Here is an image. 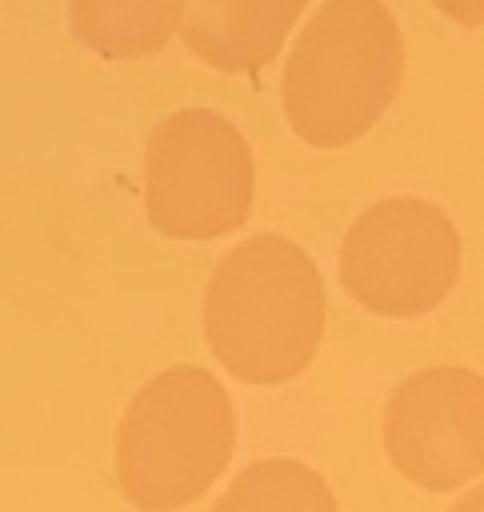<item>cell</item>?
Here are the masks:
<instances>
[{
    "label": "cell",
    "instance_id": "obj_1",
    "mask_svg": "<svg viewBox=\"0 0 484 512\" xmlns=\"http://www.w3.org/2000/svg\"><path fill=\"white\" fill-rule=\"evenodd\" d=\"M328 292L312 256L280 236L256 232L232 244L208 272L200 324L212 356L240 384H288L320 352Z\"/></svg>",
    "mask_w": 484,
    "mask_h": 512
},
{
    "label": "cell",
    "instance_id": "obj_2",
    "mask_svg": "<svg viewBox=\"0 0 484 512\" xmlns=\"http://www.w3.org/2000/svg\"><path fill=\"white\" fill-rule=\"evenodd\" d=\"M404 36L384 0H324L304 16L280 80L288 128L312 148H348L400 92Z\"/></svg>",
    "mask_w": 484,
    "mask_h": 512
},
{
    "label": "cell",
    "instance_id": "obj_3",
    "mask_svg": "<svg viewBox=\"0 0 484 512\" xmlns=\"http://www.w3.org/2000/svg\"><path fill=\"white\" fill-rule=\"evenodd\" d=\"M236 448L228 388L196 364L152 376L116 424V488L140 512H172L200 500Z\"/></svg>",
    "mask_w": 484,
    "mask_h": 512
},
{
    "label": "cell",
    "instance_id": "obj_4",
    "mask_svg": "<svg viewBox=\"0 0 484 512\" xmlns=\"http://www.w3.org/2000/svg\"><path fill=\"white\" fill-rule=\"evenodd\" d=\"M256 160L212 108L168 112L144 140V216L168 240H216L248 224Z\"/></svg>",
    "mask_w": 484,
    "mask_h": 512
},
{
    "label": "cell",
    "instance_id": "obj_5",
    "mask_svg": "<svg viewBox=\"0 0 484 512\" xmlns=\"http://www.w3.org/2000/svg\"><path fill=\"white\" fill-rule=\"evenodd\" d=\"M460 232L452 216L424 196H388L368 204L340 240L344 292L392 320L424 316L448 300L460 280Z\"/></svg>",
    "mask_w": 484,
    "mask_h": 512
},
{
    "label": "cell",
    "instance_id": "obj_6",
    "mask_svg": "<svg viewBox=\"0 0 484 512\" xmlns=\"http://www.w3.org/2000/svg\"><path fill=\"white\" fill-rule=\"evenodd\" d=\"M384 452L424 492H452L484 476V376L460 364L404 376L384 404Z\"/></svg>",
    "mask_w": 484,
    "mask_h": 512
},
{
    "label": "cell",
    "instance_id": "obj_7",
    "mask_svg": "<svg viewBox=\"0 0 484 512\" xmlns=\"http://www.w3.org/2000/svg\"><path fill=\"white\" fill-rule=\"evenodd\" d=\"M308 0H184L180 40L216 72L244 76L272 64Z\"/></svg>",
    "mask_w": 484,
    "mask_h": 512
},
{
    "label": "cell",
    "instance_id": "obj_8",
    "mask_svg": "<svg viewBox=\"0 0 484 512\" xmlns=\"http://www.w3.org/2000/svg\"><path fill=\"white\" fill-rule=\"evenodd\" d=\"M184 0H68L72 36L108 60H140L180 32Z\"/></svg>",
    "mask_w": 484,
    "mask_h": 512
},
{
    "label": "cell",
    "instance_id": "obj_9",
    "mask_svg": "<svg viewBox=\"0 0 484 512\" xmlns=\"http://www.w3.org/2000/svg\"><path fill=\"white\" fill-rule=\"evenodd\" d=\"M208 512H340L328 480L300 460L268 456L232 476Z\"/></svg>",
    "mask_w": 484,
    "mask_h": 512
},
{
    "label": "cell",
    "instance_id": "obj_10",
    "mask_svg": "<svg viewBox=\"0 0 484 512\" xmlns=\"http://www.w3.org/2000/svg\"><path fill=\"white\" fill-rule=\"evenodd\" d=\"M440 16L464 24V28H480L484 24V0H428Z\"/></svg>",
    "mask_w": 484,
    "mask_h": 512
},
{
    "label": "cell",
    "instance_id": "obj_11",
    "mask_svg": "<svg viewBox=\"0 0 484 512\" xmlns=\"http://www.w3.org/2000/svg\"><path fill=\"white\" fill-rule=\"evenodd\" d=\"M448 512H484V484H476L464 496H456V504Z\"/></svg>",
    "mask_w": 484,
    "mask_h": 512
}]
</instances>
